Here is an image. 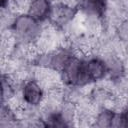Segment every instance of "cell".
I'll use <instances>...</instances> for the list:
<instances>
[{
	"instance_id": "10",
	"label": "cell",
	"mask_w": 128,
	"mask_h": 128,
	"mask_svg": "<svg viewBox=\"0 0 128 128\" xmlns=\"http://www.w3.org/2000/svg\"><path fill=\"white\" fill-rule=\"evenodd\" d=\"M8 2H9V0H1V6L3 9L6 8V6H8Z\"/></svg>"
},
{
	"instance_id": "9",
	"label": "cell",
	"mask_w": 128,
	"mask_h": 128,
	"mask_svg": "<svg viewBox=\"0 0 128 128\" xmlns=\"http://www.w3.org/2000/svg\"><path fill=\"white\" fill-rule=\"evenodd\" d=\"M117 33H118V37L121 41L128 43V20L123 21L118 26Z\"/></svg>"
},
{
	"instance_id": "3",
	"label": "cell",
	"mask_w": 128,
	"mask_h": 128,
	"mask_svg": "<svg viewBox=\"0 0 128 128\" xmlns=\"http://www.w3.org/2000/svg\"><path fill=\"white\" fill-rule=\"evenodd\" d=\"M22 99L24 103L35 107L41 104L44 100V93L42 86L37 80H28L22 87Z\"/></svg>"
},
{
	"instance_id": "1",
	"label": "cell",
	"mask_w": 128,
	"mask_h": 128,
	"mask_svg": "<svg viewBox=\"0 0 128 128\" xmlns=\"http://www.w3.org/2000/svg\"><path fill=\"white\" fill-rule=\"evenodd\" d=\"M12 29L15 36L19 40L27 43L38 40L40 37V27L38 25V21L28 14L17 16L13 21Z\"/></svg>"
},
{
	"instance_id": "8",
	"label": "cell",
	"mask_w": 128,
	"mask_h": 128,
	"mask_svg": "<svg viewBox=\"0 0 128 128\" xmlns=\"http://www.w3.org/2000/svg\"><path fill=\"white\" fill-rule=\"evenodd\" d=\"M83 7L87 13L94 14L96 16H101L105 11V1L104 0H84Z\"/></svg>"
},
{
	"instance_id": "7",
	"label": "cell",
	"mask_w": 128,
	"mask_h": 128,
	"mask_svg": "<svg viewBox=\"0 0 128 128\" xmlns=\"http://www.w3.org/2000/svg\"><path fill=\"white\" fill-rule=\"evenodd\" d=\"M116 114L110 109H104L100 113H98L94 119L95 125L99 127H108V126H113L114 119H115Z\"/></svg>"
},
{
	"instance_id": "6",
	"label": "cell",
	"mask_w": 128,
	"mask_h": 128,
	"mask_svg": "<svg viewBox=\"0 0 128 128\" xmlns=\"http://www.w3.org/2000/svg\"><path fill=\"white\" fill-rule=\"evenodd\" d=\"M75 16V10L73 7L66 3H61L52 8L51 17L57 24H65L68 21L72 20Z\"/></svg>"
},
{
	"instance_id": "4",
	"label": "cell",
	"mask_w": 128,
	"mask_h": 128,
	"mask_svg": "<svg viewBox=\"0 0 128 128\" xmlns=\"http://www.w3.org/2000/svg\"><path fill=\"white\" fill-rule=\"evenodd\" d=\"M52 7L49 0H30L27 8V14L38 22L50 17Z\"/></svg>"
},
{
	"instance_id": "5",
	"label": "cell",
	"mask_w": 128,
	"mask_h": 128,
	"mask_svg": "<svg viewBox=\"0 0 128 128\" xmlns=\"http://www.w3.org/2000/svg\"><path fill=\"white\" fill-rule=\"evenodd\" d=\"M86 74L89 81L102 80L108 73L107 64L100 58H92L85 62Z\"/></svg>"
},
{
	"instance_id": "2",
	"label": "cell",
	"mask_w": 128,
	"mask_h": 128,
	"mask_svg": "<svg viewBox=\"0 0 128 128\" xmlns=\"http://www.w3.org/2000/svg\"><path fill=\"white\" fill-rule=\"evenodd\" d=\"M63 80L69 85H83L89 82L86 74L85 62L79 60L78 58L71 56L64 68L62 69Z\"/></svg>"
}]
</instances>
